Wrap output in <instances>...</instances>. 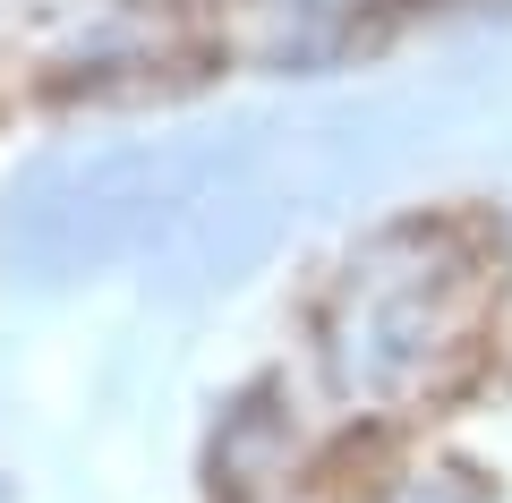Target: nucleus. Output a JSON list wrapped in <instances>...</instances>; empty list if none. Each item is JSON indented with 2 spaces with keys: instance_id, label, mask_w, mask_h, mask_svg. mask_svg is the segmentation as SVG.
Here are the masks:
<instances>
[{
  "instance_id": "nucleus-1",
  "label": "nucleus",
  "mask_w": 512,
  "mask_h": 503,
  "mask_svg": "<svg viewBox=\"0 0 512 503\" xmlns=\"http://www.w3.org/2000/svg\"><path fill=\"white\" fill-rule=\"evenodd\" d=\"M495 265L461 222H393L342 265L325 307V376L367 410L453 393L478 367Z\"/></svg>"
},
{
  "instance_id": "nucleus-2",
  "label": "nucleus",
  "mask_w": 512,
  "mask_h": 503,
  "mask_svg": "<svg viewBox=\"0 0 512 503\" xmlns=\"http://www.w3.org/2000/svg\"><path fill=\"white\" fill-rule=\"evenodd\" d=\"M256 171L248 137H163V145H103V154H60L26 171L9 197V256L35 282H69L111 256L171 239L214 188Z\"/></svg>"
},
{
  "instance_id": "nucleus-3",
  "label": "nucleus",
  "mask_w": 512,
  "mask_h": 503,
  "mask_svg": "<svg viewBox=\"0 0 512 503\" xmlns=\"http://www.w3.org/2000/svg\"><path fill=\"white\" fill-rule=\"evenodd\" d=\"M282 222H291V188H265L256 171H239L231 188H214V197L163 239V265H171V282H188V290L231 282V273H248L256 256L282 239Z\"/></svg>"
},
{
  "instance_id": "nucleus-4",
  "label": "nucleus",
  "mask_w": 512,
  "mask_h": 503,
  "mask_svg": "<svg viewBox=\"0 0 512 503\" xmlns=\"http://www.w3.org/2000/svg\"><path fill=\"white\" fill-rule=\"evenodd\" d=\"M393 503H495V495H478V486H453V478H410Z\"/></svg>"
},
{
  "instance_id": "nucleus-5",
  "label": "nucleus",
  "mask_w": 512,
  "mask_h": 503,
  "mask_svg": "<svg viewBox=\"0 0 512 503\" xmlns=\"http://www.w3.org/2000/svg\"><path fill=\"white\" fill-rule=\"evenodd\" d=\"M0 503H9V486H0Z\"/></svg>"
}]
</instances>
